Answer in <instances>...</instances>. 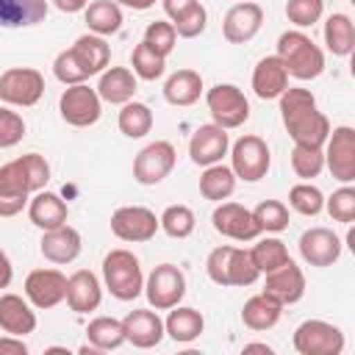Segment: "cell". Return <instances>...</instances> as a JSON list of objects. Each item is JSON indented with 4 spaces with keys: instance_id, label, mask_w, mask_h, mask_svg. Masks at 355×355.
Returning <instances> with one entry per match:
<instances>
[{
    "instance_id": "obj_1",
    "label": "cell",
    "mask_w": 355,
    "mask_h": 355,
    "mask_svg": "<svg viewBox=\"0 0 355 355\" xmlns=\"http://www.w3.org/2000/svg\"><path fill=\"white\" fill-rule=\"evenodd\" d=\"M277 100H280V119H283L291 141L324 147V141L330 136V119L319 111L313 92L302 89V86H288Z\"/></svg>"
},
{
    "instance_id": "obj_2",
    "label": "cell",
    "mask_w": 355,
    "mask_h": 355,
    "mask_svg": "<svg viewBox=\"0 0 355 355\" xmlns=\"http://www.w3.org/2000/svg\"><path fill=\"white\" fill-rule=\"evenodd\" d=\"M288 78H297V80H316L322 72H324V53L322 47L308 36L302 33L300 28L297 31H286L280 33L277 39V53H275Z\"/></svg>"
},
{
    "instance_id": "obj_3",
    "label": "cell",
    "mask_w": 355,
    "mask_h": 355,
    "mask_svg": "<svg viewBox=\"0 0 355 355\" xmlns=\"http://www.w3.org/2000/svg\"><path fill=\"white\" fill-rule=\"evenodd\" d=\"M205 272H208V277L216 286H241V288L244 286H252L261 277L258 266L250 258V250L230 247V244H222V247H216V250L208 252Z\"/></svg>"
},
{
    "instance_id": "obj_4",
    "label": "cell",
    "mask_w": 355,
    "mask_h": 355,
    "mask_svg": "<svg viewBox=\"0 0 355 355\" xmlns=\"http://www.w3.org/2000/svg\"><path fill=\"white\" fill-rule=\"evenodd\" d=\"M103 280L105 288L111 291V297H116L119 302H130L144 291V272L139 258L130 250H111L103 258Z\"/></svg>"
},
{
    "instance_id": "obj_5",
    "label": "cell",
    "mask_w": 355,
    "mask_h": 355,
    "mask_svg": "<svg viewBox=\"0 0 355 355\" xmlns=\"http://www.w3.org/2000/svg\"><path fill=\"white\" fill-rule=\"evenodd\" d=\"M227 153H230V169L236 178H241L247 183H258L261 178H266L269 164H272V153L261 136L244 133L241 139H236L230 144Z\"/></svg>"
},
{
    "instance_id": "obj_6",
    "label": "cell",
    "mask_w": 355,
    "mask_h": 355,
    "mask_svg": "<svg viewBox=\"0 0 355 355\" xmlns=\"http://www.w3.org/2000/svg\"><path fill=\"white\" fill-rule=\"evenodd\" d=\"M205 103H208V114H211L214 125H219L225 130L241 128L250 119V100L233 83H216V86H211L205 92Z\"/></svg>"
},
{
    "instance_id": "obj_7",
    "label": "cell",
    "mask_w": 355,
    "mask_h": 355,
    "mask_svg": "<svg viewBox=\"0 0 355 355\" xmlns=\"http://www.w3.org/2000/svg\"><path fill=\"white\" fill-rule=\"evenodd\" d=\"M144 297H147L150 308H155V311H169V308L180 305V300L186 297L183 269H178L175 263L153 266V272L144 280Z\"/></svg>"
},
{
    "instance_id": "obj_8",
    "label": "cell",
    "mask_w": 355,
    "mask_h": 355,
    "mask_svg": "<svg viewBox=\"0 0 355 355\" xmlns=\"http://www.w3.org/2000/svg\"><path fill=\"white\" fill-rule=\"evenodd\" d=\"M294 349L300 355H341L344 352V333L333 322L305 319L294 330Z\"/></svg>"
},
{
    "instance_id": "obj_9",
    "label": "cell",
    "mask_w": 355,
    "mask_h": 355,
    "mask_svg": "<svg viewBox=\"0 0 355 355\" xmlns=\"http://www.w3.org/2000/svg\"><path fill=\"white\" fill-rule=\"evenodd\" d=\"M58 111L61 119L72 128H92L100 116H103V100L97 94V89L86 86V83H75L67 86L58 97Z\"/></svg>"
},
{
    "instance_id": "obj_10",
    "label": "cell",
    "mask_w": 355,
    "mask_h": 355,
    "mask_svg": "<svg viewBox=\"0 0 355 355\" xmlns=\"http://www.w3.org/2000/svg\"><path fill=\"white\" fill-rule=\"evenodd\" d=\"M44 94V78L33 67H11L0 75V100L6 105L31 108Z\"/></svg>"
},
{
    "instance_id": "obj_11",
    "label": "cell",
    "mask_w": 355,
    "mask_h": 355,
    "mask_svg": "<svg viewBox=\"0 0 355 355\" xmlns=\"http://www.w3.org/2000/svg\"><path fill=\"white\" fill-rule=\"evenodd\" d=\"M324 153V166L338 183H352L355 180V128L338 125L330 128V136L322 147Z\"/></svg>"
},
{
    "instance_id": "obj_12",
    "label": "cell",
    "mask_w": 355,
    "mask_h": 355,
    "mask_svg": "<svg viewBox=\"0 0 355 355\" xmlns=\"http://www.w3.org/2000/svg\"><path fill=\"white\" fill-rule=\"evenodd\" d=\"M178 153L169 141H150L133 158V178L141 186H158L175 169Z\"/></svg>"
},
{
    "instance_id": "obj_13",
    "label": "cell",
    "mask_w": 355,
    "mask_h": 355,
    "mask_svg": "<svg viewBox=\"0 0 355 355\" xmlns=\"http://www.w3.org/2000/svg\"><path fill=\"white\" fill-rule=\"evenodd\" d=\"M158 230H161L158 216L144 205H122L111 214V233L119 241H130V244L150 241Z\"/></svg>"
},
{
    "instance_id": "obj_14",
    "label": "cell",
    "mask_w": 355,
    "mask_h": 355,
    "mask_svg": "<svg viewBox=\"0 0 355 355\" xmlns=\"http://www.w3.org/2000/svg\"><path fill=\"white\" fill-rule=\"evenodd\" d=\"M211 222H214V230L219 236L233 239V241H255L261 236V227L252 219V211L239 205V202H225V200L216 202Z\"/></svg>"
},
{
    "instance_id": "obj_15",
    "label": "cell",
    "mask_w": 355,
    "mask_h": 355,
    "mask_svg": "<svg viewBox=\"0 0 355 355\" xmlns=\"http://www.w3.org/2000/svg\"><path fill=\"white\" fill-rule=\"evenodd\" d=\"M263 25V8L255 0H239L236 6L227 8L222 19V36L230 44H247L250 39L258 36Z\"/></svg>"
},
{
    "instance_id": "obj_16",
    "label": "cell",
    "mask_w": 355,
    "mask_h": 355,
    "mask_svg": "<svg viewBox=\"0 0 355 355\" xmlns=\"http://www.w3.org/2000/svg\"><path fill=\"white\" fill-rule=\"evenodd\" d=\"M67 297V277L58 269H33L25 277V300L33 308L50 311Z\"/></svg>"
},
{
    "instance_id": "obj_17",
    "label": "cell",
    "mask_w": 355,
    "mask_h": 355,
    "mask_svg": "<svg viewBox=\"0 0 355 355\" xmlns=\"http://www.w3.org/2000/svg\"><path fill=\"white\" fill-rule=\"evenodd\" d=\"M31 183L19 158L0 166V216H17L31 200Z\"/></svg>"
},
{
    "instance_id": "obj_18",
    "label": "cell",
    "mask_w": 355,
    "mask_h": 355,
    "mask_svg": "<svg viewBox=\"0 0 355 355\" xmlns=\"http://www.w3.org/2000/svg\"><path fill=\"white\" fill-rule=\"evenodd\" d=\"M297 247H300L302 261L311 266H319V269L333 266L341 258V239L330 227H308L300 236Z\"/></svg>"
},
{
    "instance_id": "obj_19",
    "label": "cell",
    "mask_w": 355,
    "mask_h": 355,
    "mask_svg": "<svg viewBox=\"0 0 355 355\" xmlns=\"http://www.w3.org/2000/svg\"><path fill=\"white\" fill-rule=\"evenodd\" d=\"M230 150V136L225 128L219 125H200L191 139H189V155H191V164L197 166H211V164H219Z\"/></svg>"
},
{
    "instance_id": "obj_20",
    "label": "cell",
    "mask_w": 355,
    "mask_h": 355,
    "mask_svg": "<svg viewBox=\"0 0 355 355\" xmlns=\"http://www.w3.org/2000/svg\"><path fill=\"white\" fill-rule=\"evenodd\" d=\"M263 294H269L272 300H277L283 308L294 305L302 300L305 294V275L302 269L288 258L283 266L266 272V283H263Z\"/></svg>"
},
{
    "instance_id": "obj_21",
    "label": "cell",
    "mask_w": 355,
    "mask_h": 355,
    "mask_svg": "<svg viewBox=\"0 0 355 355\" xmlns=\"http://www.w3.org/2000/svg\"><path fill=\"white\" fill-rule=\"evenodd\" d=\"M125 327V341H130L139 349H153L164 341V319L158 316V311L150 308H136L122 319Z\"/></svg>"
},
{
    "instance_id": "obj_22",
    "label": "cell",
    "mask_w": 355,
    "mask_h": 355,
    "mask_svg": "<svg viewBox=\"0 0 355 355\" xmlns=\"http://www.w3.org/2000/svg\"><path fill=\"white\" fill-rule=\"evenodd\" d=\"M67 305L69 311L75 313H92L100 308V300H103V286H100V277L89 269H78L67 277Z\"/></svg>"
},
{
    "instance_id": "obj_23",
    "label": "cell",
    "mask_w": 355,
    "mask_h": 355,
    "mask_svg": "<svg viewBox=\"0 0 355 355\" xmlns=\"http://www.w3.org/2000/svg\"><path fill=\"white\" fill-rule=\"evenodd\" d=\"M83 250L80 233L72 225H58L53 230H44L42 241H39V252L50 261V263H72Z\"/></svg>"
},
{
    "instance_id": "obj_24",
    "label": "cell",
    "mask_w": 355,
    "mask_h": 355,
    "mask_svg": "<svg viewBox=\"0 0 355 355\" xmlns=\"http://www.w3.org/2000/svg\"><path fill=\"white\" fill-rule=\"evenodd\" d=\"M288 89V72L277 55H266L252 69V92L258 100H277Z\"/></svg>"
},
{
    "instance_id": "obj_25",
    "label": "cell",
    "mask_w": 355,
    "mask_h": 355,
    "mask_svg": "<svg viewBox=\"0 0 355 355\" xmlns=\"http://www.w3.org/2000/svg\"><path fill=\"white\" fill-rule=\"evenodd\" d=\"M139 89V78L133 75V69L128 67H105L100 72V80H97V94L103 103H111V105H125L128 100H133Z\"/></svg>"
},
{
    "instance_id": "obj_26",
    "label": "cell",
    "mask_w": 355,
    "mask_h": 355,
    "mask_svg": "<svg viewBox=\"0 0 355 355\" xmlns=\"http://www.w3.org/2000/svg\"><path fill=\"white\" fill-rule=\"evenodd\" d=\"M0 330L8 336L25 338L36 330V313L28 300L19 294H0Z\"/></svg>"
},
{
    "instance_id": "obj_27",
    "label": "cell",
    "mask_w": 355,
    "mask_h": 355,
    "mask_svg": "<svg viewBox=\"0 0 355 355\" xmlns=\"http://www.w3.org/2000/svg\"><path fill=\"white\" fill-rule=\"evenodd\" d=\"M67 216H69V208L55 191H44L42 189L28 200V219L39 230H53V227L64 225Z\"/></svg>"
},
{
    "instance_id": "obj_28",
    "label": "cell",
    "mask_w": 355,
    "mask_h": 355,
    "mask_svg": "<svg viewBox=\"0 0 355 355\" xmlns=\"http://www.w3.org/2000/svg\"><path fill=\"white\" fill-rule=\"evenodd\" d=\"M47 0H0V28H33L47 17Z\"/></svg>"
},
{
    "instance_id": "obj_29",
    "label": "cell",
    "mask_w": 355,
    "mask_h": 355,
    "mask_svg": "<svg viewBox=\"0 0 355 355\" xmlns=\"http://www.w3.org/2000/svg\"><path fill=\"white\" fill-rule=\"evenodd\" d=\"M200 94H202V75L197 69H178L164 83V100L178 108L194 105Z\"/></svg>"
},
{
    "instance_id": "obj_30",
    "label": "cell",
    "mask_w": 355,
    "mask_h": 355,
    "mask_svg": "<svg viewBox=\"0 0 355 355\" xmlns=\"http://www.w3.org/2000/svg\"><path fill=\"white\" fill-rule=\"evenodd\" d=\"M205 330V319L197 308H186V305H175L169 308V316L164 322V333L178 341V344H191L194 338H200Z\"/></svg>"
},
{
    "instance_id": "obj_31",
    "label": "cell",
    "mask_w": 355,
    "mask_h": 355,
    "mask_svg": "<svg viewBox=\"0 0 355 355\" xmlns=\"http://www.w3.org/2000/svg\"><path fill=\"white\" fill-rule=\"evenodd\" d=\"M72 53L75 58L80 61V67L86 69V75H100L108 64H111V44L105 42V36H97V33H83L75 39L72 44Z\"/></svg>"
},
{
    "instance_id": "obj_32",
    "label": "cell",
    "mask_w": 355,
    "mask_h": 355,
    "mask_svg": "<svg viewBox=\"0 0 355 355\" xmlns=\"http://www.w3.org/2000/svg\"><path fill=\"white\" fill-rule=\"evenodd\" d=\"M283 316V305L277 300H272L269 294H255L244 302L241 308V322L250 327V330H272Z\"/></svg>"
},
{
    "instance_id": "obj_33",
    "label": "cell",
    "mask_w": 355,
    "mask_h": 355,
    "mask_svg": "<svg viewBox=\"0 0 355 355\" xmlns=\"http://www.w3.org/2000/svg\"><path fill=\"white\" fill-rule=\"evenodd\" d=\"M83 19L89 25V33L111 36L122 28V6H116L114 0H92L83 8Z\"/></svg>"
},
{
    "instance_id": "obj_34",
    "label": "cell",
    "mask_w": 355,
    "mask_h": 355,
    "mask_svg": "<svg viewBox=\"0 0 355 355\" xmlns=\"http://www.w3.org/2000/svg\"><path fill=\"white\" fill-rule=\"evenodd\" d=\"M236 175L230 166H225L222 161L219 164H211V166H202V175H200V194L211 202H222L227 200L233 191H236Z\"/></svg>"
},
{
    "instance_id": "obj_35",
    "label": "cell",
    "mask_w": 355,
    "mask_h": 355,
    "mask_svg": "<svg viewBox=\"0 0 355 355\" xmlns=\"http://www.w3.org/2000/svg\"><path fill=\"white\" fill-rule=\"evenodd\" d=\"M324 44L338 58L352 55V50H355V28H352V19L344 11H336V14L327 17V22H324Z\"/></svg>"
},
{
    "instance_id": "obj_36",
    "label": "cell",
    "mask_w": 355,
    "mask_h": 355,
    "mask_svg": "<svg viewBox=\"0 0 355 355\" xmlns=\"http://www.w3.org/2000/svg\"><path fill=\"white\" fill-rule=\"evenodd\" d=\"M86 338H89V344L94 349L111 352V349H119L125 344V327L114 316H94L86 324Z\"/></svg>"
},
{
    "instance_id": "obj_37",
    "label": "cell",
    "mask_w": 355,
    "mask_h": 355,
    "mask_svg": "<svg viewBox=\"0 0 355 355\" xmlns=\"http://www.w3.org/2000/svg\"><path fill=\"white\" fill-rule=\"evenodd\" d=\"M116 125L128 139H141L153 130V111L139 100H128L116 116Z\"/></svg>"
},
{
    "instance_id": "obj_38",
    "label": "cell",
    "mask_w": 355,
    "mask_h": 355,
    "mask_svg": "<svg viewBox=\"0 0 355 355\" xmlns=\"http://www.w3.org/2000/svg\"><path fill=\"white\" fill-rule=\"evenodd\" d=\"M250 258H252V263L258 266V272H261V275H266V272H272V269L283 266L291 255H288L286 244H283L277 236H266V239H258V241L252 244Z\"/></svg>"
},
{
    "instance_id": "obj_39",
    "label": "cell",
    "mask_w": 355,
    "mask_h": 355,
    "mask_svg": "<svg viewBox=\"0 0 355 355\" xmlns=\"http://www.w3.org/2000/svg\"><path fill=\"white\" fill-rule=\"evenodd\" d=\"M130 67H133V75L141 78V80H158L164 72H166V55L155 53L144 39L133 47L130 53Z\"/></svg>"
},
{
    "instance_id": "obj_40",
    "label": "cell",
    "mask_w": 355,
    "mask_h": 355,
    "mask_svg": "<svg viewBox=\"0 0 355 355\" xmlns=\"http://www.w3.org/2000/svg\"><path fill=\"white\" fill-rule=\"evenodd\" d=\"M158 225L169 239H189L194 233L197 219H194V211L189 205L178 202V205H166L164 208V214L158 216Z\"/></svg>"
},
{
    "instance_id": "obj_41",
    "label": "cell",
    "mask_w": 355,
    "mask_h": 355,
    "mask_svg": "<svg viewBox=\"0 0 355 355\" xmlns=\"http://www.w3.org/2000/svg\"><path fill=\"white\" fill-rule=\"evenodd\" d=\"M291 169H294V175L302 178V180L319 178L322 169H324V153H322V147L294 144V150H291Z\"/></svg>"
},
{
    "instance_id": "obj_42",
    "label": "cell",
    "mask_w": 355,
    "mask_h": 355,
    "mask_svg": "<svg viewBox=\"0 0 355 355\" xmlns=\"http://www.w3.org/2000/svg\"><path fill=\"white\" fill-rule=\"evenodd\" d=\"M288 205H291L297 214H302V216H316V214H322V208H324V194H322L311 180H302V183L291 186V191H288Z\"/></svg>"
},
{
    "instance_id": "obj_43",
    "label": "cell",
    "mask_w": 355,
    "mask_h": 355,
    "mask_svg": "<svg viewBox=\"0 0 355 355\" xmlns=\"http://www.w3.org/2000/svg\"><path fill=\"white\" fill-rule=\"evenodd\" d=\"M252 219L258 222L261 233H280L288 227V205L280 200H263L252 211Z\"/></svg>"
},
{
    "instance_id": "obj_44",
    "label": "cell",
    "mask_w": 355,
    "mask_h": 355,
    "mask_svg": "<svg viewBox=\"0 0 355 355\" xmlns=\"http://www.w3.org/2000/svg\"><path fill=\"white\" fill-rule=\"evenodd\" d=\"M324 14V0H288L286 17L294 28H313Z\"/></svg>"
},
{
    "instance_id": "obj_45",
    "label": "cell",
    "mask_w": 355,
    "mask_h": 355,
    "mask_svg": "<svg viewBox=\"0 0 355 355\" xmlns=\"http://www.w3.org/2000/svg\"><path fill=\"white\" fill-rule=\"evenodd\" d=\"M324 208H327V214H330L336 222L352 225V219H355V189H352L349 183H341V189H336V191L324 200Z\"/></svg>"
},
{
    "instance_id": "obj_46",
    "label": "cell",
    "mask_w": 355,
    "mask_h": 355,
    "mask_svg": "<svg viewBox=\"0 0 355 355\" xmlns=\"http://www.w3.org/2000/svg\"><path fill=\"white\" fill-rule=\"evenodd\" d=\"M53 75L64 83V86H75V83H86V69L80 67V61L75 58V53H72V47L69 50H61L58 55H55V61H53Z\"/></svg>"
},
{
    "instance_id": "obj_47",
    "label": "cell",
    "mask_w": 355,
    "mask_h": 355,
    "mask_svg": "<svg viewBox=\"0 0 355 355\" xmlns=\"http://www.w3.org/2000/svg\"><path fill=\"white\" fill-rule=\"evenodd\" d=\"M144 42H147V44H150L155 53L169 55V53L175 50L178 33H175L172 22H166V19H155V22H150V25L144 28Z\"/></svg>"
},
{
    "instance_id": "obj_48",
    "label": "cell",
    "mask_w": 355,
    "mask_h": 355,
    "mask_svg": "<svg viewBox=\"0 0 355 355\" xmlns=\"http://www.w3.org/2000/svg\"><path fill=\"white\" fill-rule=\"evenodd\" d=\"M205 25H208V11H205L202 3H194L183 17H178L172 22V28H175V33L180 39H197L205 31Z\"/></svg>"
},
{
    "instance_id": "obj_49",
    "label": "cell",
    "mask_w": 355,
    "mask_h": 355,
    "mask_svg": "<svg viewBox=\"0 0 355 355\" xmlns=\"http://www.w3.org/2000/svg\"><path fill=\"white\" fill-rule=\"evenodd\" d=\"M22 136H25V119L8 105H0V150L19 144Z\"/></svg>"
},
{
    "instance_id": "obj_50",
    "label": "cell",
    "mask_w": 355,
    "mask_h": 355,
    "mask_svg": "<svg viewBox=\"0 0 355 355\" xmlns=\"http://www.w3.org/2000/svg\"><path fill=\"white\" fill-rule=\"evenodd\" d=\"M19 164H22V169H25V175H28V183H31V191H33V194L42 191V189L50 183V164H47L44 155H39V153H25V155H19Z\"/></svg>"
},
{
    "instance_id": "obj_51",
    "label": "cell",
    "mask_w": 355,
    "mask_h": 355,
    "mask_svg": "<svg viewBox=\"0 0 355 355\" xmlns=\"http://www.w3.org/2000/svg\"><path fill=\"white\" fill-rule=\"evenodd\" d=\"M0 355H28V344L19 336H3L0 338Z\"/></svg>"
},
{
    "instance_id": "obj_52",
    "label": "cell",
    "mask_w": 355,
    "mask_h": 355,
    "mask_svg": "<svg viewBox=\"0 0 355 355\" xmlns=\"http://www.w3.org/2000/svg\"><path fill=\"white\" fill-rule=\"evenodd\" d=\"M194 3H200V0H161V6H164V14L175 22L178 17H183Z\"/></svg>"
},
{
    "instance_id": "obj_53",
    "label": "cell",
    "mask_w": 355,
    "mask_h": 355,
    "mask_svg": "<svg viewBox=\"0 0 355 355\" xmlns=\"http://www.w3.org/2000/svg\"><path fill=\"white\" fill-rule=\"evenodd\" d=\"M11 277H14L11 258H8V255H6V250L0 247V288H8V286H11Z\"/></svg>"
},
{
    "instance_id": "obj_54",
    "label": "cell",
    "mask_w": 355,
    "mask_h": 355,
    "mask_svg": "<svg viewBox=\"0 0 355 355\" xmlns=\"http://www.w3.org/2000/svg\"><path fill=\"white\" fill-rule=\"evenodd\" d=\"M53 6L58 11H64V14H78V11H83L89 6V0H53Z\"/></svg>"
},
{
    "instance_id": "obj_55",
    "label": "cell",
    "mask_w": 355,
    "mask_h": 355,
    "mask_svg": "<svg viewBox=\"0 0 355 355\" xmlns=\"http://www.w3.org/2000/svg\"><path fill=\"white\" fill-rule=\"evenodd\" d=\"M116 6H125V8H133V11H147L155 6V0H114Z\"/></svg>"
},
{
    "instance_id": "obj_56",
    "label": "cell",
    "mask_w": 355,
    "mask_h": 355,
    "mask_svg": "<svg viewBox=\"0 0 355 355\" xmlns=\"http://www.w3.org/2000/svg\"><path fill=\"white\" fill-rule=\"evenodd\" d=\"M244 352H272V347L269 344H244Z\"/></svg>"
}]
</instances>
